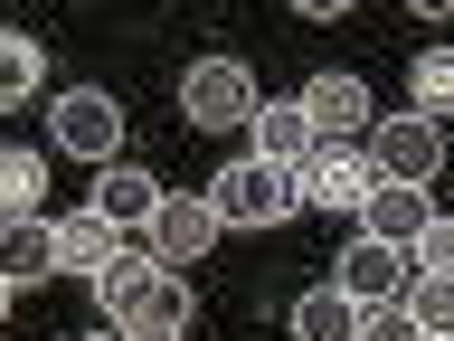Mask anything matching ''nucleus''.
Instances as JSON below:
<instances>
[{
	"mask_svg": "<svg viewBox=\"0 0 454 341\" xmlns=\"http://www.w3.org/2000/svg\"><path fill=\"white\" fill-rule=\"evenodd\" d=\"M360 341H426V332H417V313H407V304H369L360 313Z\"/></svg>",
	"mask_w": 454,
	"mask_h": 341,
	"instance_id": "4be33fe9",
	"label": "nucleus"
},
{
	"mask_svg": "<svg viewBox=\"0 0 454 341\" xmlns=\"http://www.w3.org/2000/svg\"><path fill=\"white\" fill-rule=\"evenodd\" d=\"M369 162H379V180H397V190H435V180H445V123L379 114V123H369Z\"/></svg>",
	"mask_w": 454,
	"mask_h": 341,
	"instance_id": "20e7f679",
	"label": "nucleus"
},
{
	"mask_svg": "<svg viewBox=\"0 0 454 341\" xmlns=\"http://www.w3.org/2000/svg\"><path fill=\"white\" fill-rule=\"evenodd\" d=\"M85 341H133V332H114V322H95V332H85Z\"/></svg>",
	"mask_w": 454,
	"mask_h": 341,
	"instance_id": "5701e85b",
	"label": "nucleus"
},
{
	"mask_svg": "<svg viewBox=\"0 0 454 341\" xmlns=\"http://www.w3.org/2000/svg\"><path fill=\"white\" fill-rule=\"evenodd\" d=\"M57 237H67V275H85V284H95V275L114 266V256L133 247V237H123V227L105 218V209H67V218H57Z\"/></svg>",
	"mask_w": 454,
	"mask_h": 341,
	"instance_id": "4468645a",
	"label": "nucleus"
},
{
	"mask_svg": "<svg viewBox=\"0 0 454 341\" xmlns=\"http://www.w3.org/2000/svg\"><path fill=\"white\" fill-rule=\"evenodd\" d=\"M255 114H265V95H255L247 57H190L180 67V123H199V133H255Z\"/></svg>",
	"mask_w": 454,
	"mask_h": 341,
	"instance_id": "f257e3e1",
	"label": "nucleus"
},
{
	"mask_svg": "<svg viewBox=\"0 0 454 341\" xmlns=\"http://www.w3.org/2000/svg\"><path fill=\"white\" fill-rule=\"evenodd\" d=\"M218 237H227V218H218V199H208V190H170L161 209H152V227H142V247L161 256V266H199Z\"/></svg>",
	"mask_w": 454,
	"mask_h": 341,
	"instance_id": "39448f33",
	"label": "nucleus"
},
{
	"mask_svg": "<svg viewBox=\"0 0 454 341\" xmlns=\"http://www.w3.org/2000/svg\"><path fill=\"white\" fill-rule=\"evenodd\" d=\"M48 142L76 152V162H95V170H114L123 162V105H114L105 85H67L48 105Z\"/></svg>",
	"mask_w": 454,
	"mask_h": 341,
	"instance_id": "7ed1b4c3",
	"label": "nucleus"
},
{
	"mask_svg": "<svg viewBox=\"0 0 454 341\" xmlns=\"http://www.w3.org/2000/svg\"><path fill=\"white\" fill-rule=\"evenodd\" d=\"M152 275H161V256L142 247V237H133V247H123V256H114L105 275H95V313H105L114 332H123V322H133V313H142V294H152Z\"/></svg>",
	"mask_w": 454,
	"mask_h": 341,
	"instance_id": "ddd939ff",
	"label": "nucleus"
},
{
	"mask_svg": "<svg viewBox=\"0 0 454 341\" xmlns=\"http://www.w3.org/2000/svg\"><path fill=\"white\" fill-rule=\"evenodd\" d=\"M407 275H417V256L388 247V237H350V247L332 256V284H340L360 313H369V304H397V294H407Z\"/></svg>",
	"mask_w": 454,
	"mask_h": 341,
	"instance_id": "423d86ee",
	"label": "nucleus"
},
{
	"mask_svg": "<svg viewBox=\"0 0 454 341\" xmlns=\"http://www.w3.org/2000/svg\"><path fill=\"white\" fill-rule=\"evenodd\" d=\"M426 227H435V190H397V180H379L360 209V237H388V247H417Z\"/></svg>",
	"mask_w": 454,
	"mask_h": 341,
	"instance_id": "f8f14e48",
	"label": "nucleus"
},
{
	"mask_svg": "<svg viewBox=\"0 0 454 341\" xmlns=\"http://www.w3.org/2000/svg\"><path fill=\"white\" fill-rule=\"evenodd\" d=\"M435 341H454V332H435Z\"/></svg>",
	"mask_w": 454,
	"mask_h": 341,
	"instance_id": "393cba45",
	"label": "nucleus"
},
{
	"mask_svg": "<svg viewBox=\"0 0 454 341\" xmlns=\"http://www.w3.org/2000/svg\"><path fill=\"white\" fill-rule=\"evenodd\" d=\"M208 199H218V218L227 227H255V237H265V227H284L294 218V209H303V170H275V162H227L218 180H208Z\"/></svg>",
	"mask_w": 454,
	"mask_h": 341,
	"instance_id": "f03ea898",
	"label": "nucleus"
},
{
	"mask_svg": "<svg viewBox=\"0 0 454 341\" xmlns=\"http://www.w3.org/2000/svg\"><path fill=\"white\" fill-rule=\"evenodd\" d=\"M294 341H360V304L340 284H303L294 294Z\"/></svg>",
	"mask_w": 454,
	"mask_h": 341,
	"instance_id": "2eb2a0df",
	"label": "nucleus"
},
{
	"mask_svg": "<svg viewBox=\"0 0 454 341\" xmlns=\"http://www.w3.org/2000/svg\"><path fill=\"white\" fill-rule=\"evenodd\" d=\"M255 162H275V170H303L312 152H322V123L303 114V95H265V114H255V133H247Z\"/></svg>",
	"mask_w": 454,
	"mask_h": 341,
	"instance_id": "1a4fd4ad",
	"label": "nucleus"
},
{
	"mask_svg": "<svg viewBox=\"0 0 454 341\" xmlns=\"http://www.w3.org/2000/svg\"><path fill=\"white\" fill-rule=\"evenodd\" d=\"M369 190H379V162H369V142H322L303 162V209H350L360 218Z\"/></svg>",
	"mask_w": 454,
	"mask_h": 341,
	"instance_id": "0eeeda50",
	"label": "nucleus"
},
{
	"mask_svg": "<svg viewBox=\"0 0 454 341\" xmlns=\"http://www.w3.org/2000/svg\"><path fill=\"white\" fill-rule=\"evenodd\" d=\"M303 114L322 123V142H369V123H379V105H369V76H360V67H322V76L303 85Z\"/></svg>",
	"mask_w": 454,
	"mask_h": 341,
	"instance_id": "6e6552de",
	"label": "nucleus"
},
{
	"mask_svg": "<svg viewBox=\"0 0 454 341\" xmlns=\"http://www.w3.org/2000/svg\"><path fill=\"white\" fill-rule=\"evenodd\" d=\"M190 322H199L190 275H180V266H161V275H152V294H142V313L123 322V332H190Z\"/></svg>",
	"mask_w": 454,
	"mask_h": 341,
	"instance_id": "dca6fc26",
	"label": "nucleus"
},
{
	"mask_svg": "<svg viewBox=\"0 0 454 341\" xmlns=\"http://www.w3.org/2000/svg\"><path fill=\"white\" fill-rule=\"evenodd\" d=\"M133 341H180V332H133Z\"/></svg>",
	"mask_w": 454,
	"mask_h": 341,
	"instance_id": "b1692460",
	"label": "nucleus"
},
{
	"mask_svg": "<svg viewBox=\"0 0 454 341\" xmlns=\"http://www.w3.org/2000/svg\"><path fill=\"white\" fill-rule=\"evenodd\" d=\"M397 304L417 313V332L435 341V332H454V275H407V294Z\"/></svg>",
	"mask_w": 454,
	"mask_h": 341,
	"instance_id": "6ab92c4d",
	"label": "nucleus"
},
{
	"mask_svg": "<svg viewBox=\"0 0 454 341\" xmlns=\"http://www.w3.org/2000/svg\"><path fill=\"white\" fill-rule=\"evenodd\" d=\"M407 256H417V275H454V218H445V209H435V227H426Z\"/></svg>",
	"mask_w": 454,
	"mask_h": 341,
	"instance_id": "412c9836",
	"label": "nucleus"
},
{
	"mask_svg": "<svg viewBox=\"0 0 454 341\" xmlns=\"http://www.w3.org/2000/svg\"><path fill=\"white\" fill-rule=\"evenodd\" d=\"M28 95H38V38L10 28L0 38V105H28Z\"/></svg>",
	"mask_w": 454,
	"mask_h": 341,
	"instance_id": "aec40b11",
	"label": "nucleus"
},
{
	"mask_svg": "<svg viewBox=\"0 0 454 341\" xmlns=\"http://www.w3.org/2000/svg\"><path fill=\"white\" fill-rule=\"evenodd\" d=\"M407 114H426V123L454 114V48H417V67H407Z\"/></svg>",
	"mask_w": 454,
	"mask_h": 341,
	"instance_id": "f3484780",
	"label": "nucleus"
},
{
	"mask_svg": "<svg viewBox=\"0 0 454 341\" xmlns=\"http://www.w3.org/2000/svg\"><path fill=\"white\" fill-rule=\"evenodd\" d=\"M38 199H48V162H38V152H10V162H0V209H10V218H38Z\"/></svg>",
	"mask_w": 454,
	"mask_h": 341,
	"instance_id": "a211bd4d",
	"label": "nucleus"
},
{
	"mask_svg": "<svg viewBox=\"0 0 454 341\" xmlns=\"http://www.w3.org/2000/svg\"><path fill=\"white\" fill-rule=\"evenodd\" d=\"M161 199H170V190H161V180H152L142 162H114V170H95V199H85V209H105V218L123 227V237H142Z\"/></svg>",
	"mask_w": 454,
	"mask_h": 341,
	"instance_id": "9b49d317",
	"label": "nucleus"
},
{
	"mask_svg": "<svg viewBox=\"0 0 454 341\" xmlns=\"http://www.w3.org/2000/svg\"><path fill=\"white\" fill-rule=\"evenodd\" d=\"M67 275V237H57V218H10V237H0V284L20 294V284H48Z\"/></svg>",
	"mask_w": 454,
	"mask_h": 341,
	"instance_id": "9d476101",
	"label": "nucleus"
}]
</instances>
